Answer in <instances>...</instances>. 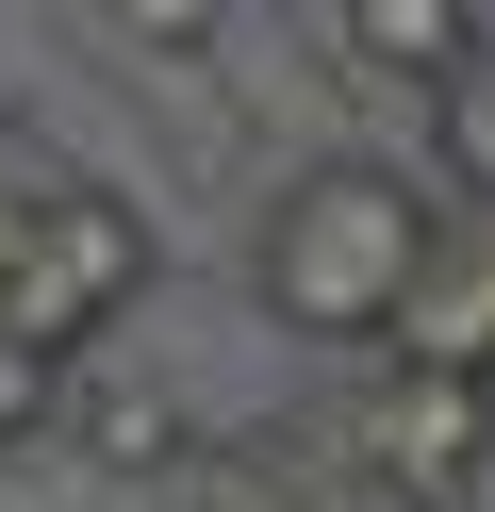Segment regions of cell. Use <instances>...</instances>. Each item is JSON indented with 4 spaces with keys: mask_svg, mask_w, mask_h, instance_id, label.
Masks as SVG:
<instances>
[{
    "mask_svg": "<svg viewBox=\"0 0 495 512\" xmlns=\"http://www.w3.org/2000/svg\"><path fill=\"white\" fill-rule=\"evenodd\" d=\"M429 166H446V199H479V182H495V83H479V50L429 67Z\"/></svg>",
    "mask_w": 495,
    "mask_h": 512,
    "instance_id": "52a82bcc",
    "label": "cell"
},
{
    "mask_svg": "<svg viewBox=\"0 0 495 512\" xmlns=\"http://www.w3.org/2000/svg\"><path fill=\"white\" fill-rule=\"evenodd\" d=\"M347 463L380 479L396 512H462V496H479V380L363 364V397H347Z\"/></svg>",
    "mask_w": 495,
    "mask_h": 512,
    "instance_id": "3957f363",
    "label": "cell"
},
{
    "mask_svg": "<svg viewBox=\"0 0 495 512\" xmlns=\"http://www.w3.org/2000/svg\"><path fill=\"white\" fill-rule=\"evenodd\" d=\"M363 364H429V380H479L495 364V248H479V215L429 232V265L396 281V331L363 347Z\"/></svg>",
    "mask_w": 495,
    "mask_h": 512,
    "instance_id": "277c9868",
    "label": "cell"
},
{
    "mask_svg": "<svg viewBox=\"0 0 495 512\" xmlns=\"http://www.w3.org/2000/svg\"><path fill=\"white\" fill-rule=\"evenodd\" d=\"M429 232H446V199L396 166H314L281 215H264V314L314 347H380L396 331V281L429 265Z\"/></svg>",
    "mask_w": 495,
    "mask_h": 512,
    "instance_id": "6da1fadb",
    "label": "cell"
},
{
    "mask_svg": "<svg viewBox=\"0 0 495 512\" xmlns=\"http://www.w3.org/2000/svg\"><path fill=\"white\" fill-rule=\"evenodd\" d=\"M50 397H66V364H50V347H17V331H0V446H17V430H50Z\"/></svg>",
    "mask_w": 495,
    "mask_h": 512,
    "instance_id": "9c48e42d",
    "label": "cell"
},
{
    "mask_svg": "<svg viewBox=\"0 0 495 512\" xmlns=\"http://www.w3.org/2000/svg\"><path fill=\"white\" fill-rule=\"evenodd\" d=\"M347 50L396 67V83H429V67H462V0H347Z\"/></svg>",
    "mask_w": 495,
    "mask_h": 512,
    "instance_id": "8992f818",
    "label": "cell"
},
{
    "mask_svg": "<svg viewBox=\"0 0 495 512\" xmlns=\"http://www.w3.org/2000/svg\"><path fill=\"white\" fill-rule=\"evenodd\" d=\"M198 512H396L363 463H314V446H215Z\"/></svg>",
    "mask_w": 495,
    "mask_h": 512,
    "instance_id": "5b68a950",
    "label": "cell"
},
{
    "mask_svg": "<svg viewBox=\"0 0 495 512\" xmlns=\"http://www.w3.org/2000/svg\"><path fill=\"white\" fill-rule=\"evenodd\" d=\"M99 17H116V34H149V50H198V34H215V0H99Z\"/></svg>",
    "mask_w": 495,
    "mask_h": 512,
    "instance_id": "30bf717a",
    "label": "cell"
},
{
    "mask_svg": "<svg viewBox=\"0 0 495 512\" xmlns=\"http://www.w3.org/2000/svg\"><path fill=\"white\" fill-rule=\"evenodd\" d=\"M132 298H149V215H132V199H99V182H66V166L0 182V331H17V347L83 364Z\"/></svg>",
    "mask_w": 495,
    "mask_h": 512,
    "instance_id": "7a4b0ae2",
    "label": "cell"
},
{
    "mask_svg": "<svg viewBox=\"0 0 495 512\" xmlns=\"http://www.w3.org/2000/svg\"><path fill=\"white\" fill-rule=\"evenodd\" d=\"M83 430L116 446V463H182V413H165V397H132V380H116V397H83Z\"/></svg>",
    "mask_w": 495,
    "mask_h": 512,
    "instance_id": "ba28073f",
    "label": "cell"
}]
</instances>
